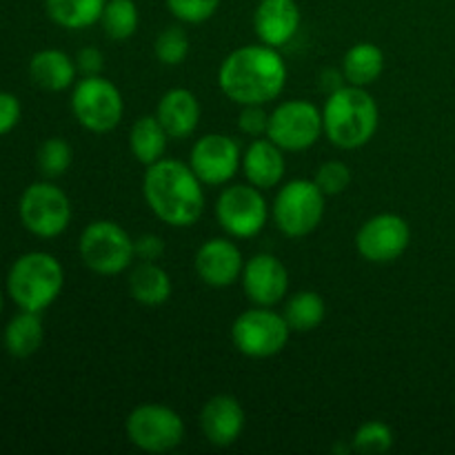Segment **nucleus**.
<instances>
[{
  "mask_svg": "<svg viewBox=\"0 0 455 455\" xmlns=\"http://www.w3.org/2000/svg\"><path fill=\"white\" fill-rule=\"evenodd\" d=\"M220 92L235 105H267L283 93L287 84V65L278 49L269 44L238 47L220 62Z\"/></svg>",
  "mask_w": 455,
  "mask_h": 455,
  "instance_id": "f257e3e1",
  "label": "nucleus"
},
{
  "mask_svg": "<svg viewBox=\"0 0 455 455\" xmlns=\"http://www.w3.org/2000/svg\"><path fill=\"white\" fill-rule=\"evenodd\" d=\"M203 180L194 173L189 163L163 158L149 164L142 178V196L151 213L169 227L196 225L204 213Z\"/></svg>",
  "mask_w": 455,
  "mask_h": 455,
  "instance_id": "f03ea898",
  "label": "nucleus"
},
{
  "mask_svg": "<svg viewBox=\"0 0 455 455\" xmlns=\"http://www.w3.org/2000/svg\"><path fill=\"white\" fill-rule=\"evenodd\" d=\"M380 109L367 87L342 84L329 93L323 107L324 136L338 149H360L376 136Z\"/></svg>",
  "mask_w": 455,
  "mask_h": 455,
  "instance_id": "7ed1b4c3",
  "label": "nucleus"
},
{
  "mask_svg": "<svg viewBox=\"0 0 455 455\" xmlns=\"http://www.w3.org/2000/svg\"><path fill=\"white\" fill-rule=\"evenodd\" d=\"M65 287L60 260L47 251L22 253L7 274V296L22 311L43 314L58 300Z\"/></svg>",
  "mask_w": 455,
  "mask_h": 455,
  "instance_id": "20e7f679",
  "label": "nucleus"
},
{
  "mask_svg": "<svg viewBox=\"0 0 455 455\" xmlns=\"http://www.w3.org/2000/svg\"><path fill=\"white\" fill-rule=\"evenodd\" d=\"M83 265L98 275H118L136 260L133 238L114 220H93L83 229L78 240Z\"/></svg>",
  "mask_w": 455,
  "mask_h": 455,
  "instance_id": "39448f33",
  "label": "nucleus"
},
{
  "mask_svg": "<svg viewBox=\"0 0 455 455\" xmlns=\"http://www.w3.org/2000/svg\"><path fill=\"white\" fill-rule=\"evenodd\" d=\"M69 102L80 127L92 133L114 132L124 114L123 93L105 76H83L71 87Z\"/></svg>",
  "mask_w": 455,
  "mask_h": 455,
  "instance_id": "423d86ee",
  "label": "nucleus"
},
{
  "mask_svg": "<svg viewBox=\"0 0 455 455\" xmlns=\"http://www.w3.org/2000/svg\"><path fill=\"white\" fill-rule=\"evenodd\" d=\"M324 207L327 196L320 191V187L314 180L300 178L283 185V189L275 194L271 216L287 238H305L318 229L324 218Z\"/></svg>",
  "mask_w": 455,
  "mask_h": 455,
  "instance_id": "0eeeda50",
  "label": "nucleus"
},
{
  "mask_svg": "<svg viewBox=\"0 0 455 455\" xmlns=\"http://www.w3.org/2000/svg\"><path fill=\"white\" fill-rule=\"evenodd\" d=\"M18 216L36 238H58L71 222V200L52 180L31 182L18 200Z\"/></svg>",
  "mask_w": 455,
  "mask_h": 455,
  "instance_id": "6e6552de",
  "label": "nucleus"
},
{
  "mask_svg": "<svg viewBox=\"0 0 455 455\" xmlns=\"http://www.w3.org/2000/svg\"><path fill=\"white\" fill-rule=\"evenodd\" d=\"M291 329L283 314L271 307H253L243 311L231 324V342L243 355L253 360L274 358L287 347Z\"/></svg>",
  "mask_w": 455,
  "mask_h": 455,
  "instance_id": "1a4fd4ad",
  "label": "nucleus"
},
{
  "mask_svg": "<svg viewBox=\"0 0 455 455\" xmlns=\"http://www.w3.org/2000/svg\"><path fill=\"white\" fill-rule=\"evenodd\" d=\"M129 443L145 453H169L185 440V420L167 404L147 403L133 409L124 422Z\"/></svg>",
  "mask_w": 455,
  "mask_h": 455,
  "instance_id": "9d476101",
  "label": "nucleus"
},
{
  "mask_svg": "<svg viewBox=\"0 0 455 455\" xmlns=\"http://www.w3.org/2000/svg\"><path fill=\"white\" fill-rule=\"evenodd\" d=\"M216 218L229 238H256L267 225L269 204L262 189L253 185H231L216 200Z\"/></svg>",
  "mask_w": 455,
  "mask_h": 455,
  "instance_id": "9b49d317",
  "label": "nucleus"
},
{
  "mask_svg": "<svg viewBox=\"0 0 455 455\" xmlns=\"http://www.w3.org/2000/svg\"><path fill=\"white\" fill-rule=\"evenodd\" d=\"M324 136L323 109L311 100L280 102L269 114L267 138L283 151H307Z\"/></svg>",
  "mask_w": 455,
  "mask_h": 455,
  "instance_id": "f8f14e48",
  "label": "nucleus"
},
{
  "mask_svg": "<svg viewBox=\"0 0 455 455\" xmlns=\"http://www.w3.org/2000/svg\"><path fill=\"white\" fill-rule=\"evenodd\" d=\"M411 244V227L398 213H378L363 222L355 234V249L373 265L395 262Z\"/></svg>",
  "mask_w": 455,
  "mask_h": 455,
  "instance_id": "ddd939ff",
  "label": "nucleus"
},
{
  "mask_svg": "<svg viewBox=\"0 0 455 455\" xmlns=\"http://www.w3.org/2000/svg\"><path fill=\"white\" fill-rule=\"evenodd\" d=\"M243 151L231 136L225 133H207L194 142L189 154V167L203 185L222 187L240 172Z\"/></svg>",
  "mask_w": 455,
  "mask_h": 455,
  "instance_id": "4468645a",
  "label": "nucleus"
},
{
  "mask_svg": "<svg viewBox=\"0 0 455 455\" xmlns=\"http://www.w3.org/2000/svg\"><path fill=\"white\" fill-rule=\"evenodd\" d=\"M194 269L207 287L225 289L238 283L244 269V258L238 244L229 238L204 240L194 258Z\"/></svg>",
  "mask_w": 455,
  "mask_h": 455,
  "instance_id": "2eb2a0df",
  "label": "nucleus"
},
{
  "mask_svg": "<svg viewBox=\"0 0 455 455\" xmlns=\"http://www.w3.org/2000/svg\"><path fill=\"white\" fill-rule=\"evenodd\" d=\"M240 283L253 305L275 307L289 291V271L271 253H258L244 262Z\"/></svg>",
  "mask_w": 455,
  "mask_h": 455,
  "instance_id": "dca6fc26",
  "label": "nucleus"
},
{
  "mask_svg": "<svg viewBox=\"0 0 455 455\" xmlns=\"http://www.w3.org/2000/svg\"><path fill=\"white\" fill-rule=\"evenodd\" d=\"M247 425V413L238 398L229 394L213 395L200 411V429L203 435L216 447H231L238 443Z\"/></svg>",
  "mask_w": 455,
  "mask_h": 455,
  "instance_id": "f3484780",
  "label": "nucleus"
},
{
  "mask_svg": "<svg viewBox=\"0 0 455 455\" xmlns=\"http://www.w3.org/2000/svg\"><path fill=\"white\" fill-rule=\"evenodd\" d=\"M302 13L296 0H260L253 12V29L262 44L284 47L296 38Z\"/></svg>",
  "mask_w": 455,
  "mask_h": 455,
  "instance_id": "a211bd4d",
  "label": "nucleus"
},
{
  "mask_svg": "<svg viewBox=\"0 0 455 455\" xmlns=\"http://www.w3.org/2000/svg\"><path fill=\"white\" fill-rule=\"evenodd\" d=\"M240 169H243L249 185L267 191L283 182L284 172H287V160H284V151L271 138L262 136L253 138L251 145L243 151Z\"/></svg>",
  "mask_w": 455,
  "mask_h": 455,
  "instance_id": "6ab92c4d",
  "label": "nucleus"
},
{
  "mask_svg": "<svg viewBox=\"0 0 455 455\" xmlns=\"http://www.w3.org/2000/svg\"><path fill=\"white\" fill-rule=\"evenodd\" d=\"M200 114L203 111H200L198 98L185 87L169 89L158 100V109H156L164 132L169 133V138H178V140H185L198 129Z\"/></svg>",
  "mask_w": 455,
  "mask_h": 455,
  "instance_id": "aec40b11",
  "label": "nucleus"
},
{
  "mask_svg": "<svg viewBox=\"0 0 455 455\" xmlns=\"http://www.w3.org/2000/svg\"><path fill=\"white\" fill-rule=\"evenodd\" d=\"M76 60L60 49H40L29 60V78L44 92H67L76 84Z\"/></svg>",
  "mask_w": 455,
  "mask_h": 455,
  "instance_id": "412c9836",
  "label": "nucleus"
},
{
  "mask_svg": "<svg viewBox=\"0 0 455 455\" xmlns=\"http://www.w3.org/2000/svg\"><path fill=\"white\" fill-rule=\"evenodd\" d=\"M172 275L158 262H140L129 275V293L145 307H160L172 298Z\"/></svg>",
  "mask_w": 455,
  "mask_h": 455,
  "instance_id": "4be33fe9",
  "label": "nucleus"
},
{
  "mask_svg": "<svg viewBox=\"0 0 455 455\" xmlns=\"http://www.w3.org/2000/svg\"><path fill=\"white\" fill-rule=\"evenodd\" d=\"M4 349L13 358H31L44 342V327L40 314L22 311L13 315L4 327Z\"/></svg>",
  "mask_w": 455,
  "mask_h": 455,
  "instance_id": "5701e85b",
  "label": "nucleus"
},
{
  "mask_svg": "<svg viewBox=\"0 0 455 455\" xmlns=\"http://www.w3.org/2000/svg\"><path fill=\"white\" fill-rule=\"evenodd\" d=\"M167 140L169 133L160 124L158 116H140L129 129V149L133 158L145 167L164 158Z\"/></svg>",
  "mask_w": 455,
  "mask_h": 455,
  "instance_id": "b1692460",
  "label": "nucleus"
},
{
  "mask_svg": "<svg viewBox=\"0 0 455 455\" xmlns=\"http://www.w3.org/2000/svg\"><path fill=\"white\" fill-rule=\"evenodd\" d=\"M385 71V52L376 43H355L342 58V74L349 84L369 87Z\"/></svg>",
  "mask_w": 455,
  "mask_h": 455,
  "instance_id": "393cba45",
  "label": "nucleus"
},
{
  "mask_svg": "<svg viewBox=\"0 0 455 455\" xmlns=\"http://www.w3.org/2000/svg\"><path fill=\"white\" fill-rule=\"evenodd\" d=\"M107 0H44V12L62 29H87L100 22Z\"/></svg>",
  "mask_w": 455,
  "mask_h": 455,
  "instance_id": "a878e982",
  "label": "nucleus"
},
{
  "mask_svg": "<svg viewBox=\"0 0 455 455\" xmlns=\"http://www.w3.org/2000/svg\"><path fill=\"white\" fill-rule=\"evenodd\" d=\"M283 315L291 333H309L323 324L324 315H327V305L320 293L298 291L284 302Z\"/></svg>",
  "mask_w": 455,
  "mask_h": 455,
  "instance_id": "bb28decb",
  "label": "nucleus"
},
{
  "mask_svg": "<svg viewBox=\"0 0 455 455\" xmlns=\"http://www.w3.org/2000/svg\"><path fill=\"white\" fill-rule=\"evenodd\" d=\"M138 22V7L133 0H107L105 9L100 16V27L111 40H127L136 34Z\"/></svg>",
  "mask_w": 455,
  "mask_h": 455,
  "instance_id": "cd10ccee",
  "label": "nucleus"
},
{
  "mask_svg": "<svg viewBox=\"0 0 455 455\" xmlns=\"http://www.w3.org/2000/svg\"><path fill=\"white\" fill-rule=\"evenodd\" d=\"M71 160H74V149L65 138H47L36 154V164L47 180L65 176L67 169L71 167Z\"/></svg>",
  "mask_w": 455,
  "mask_h": 455,
  "instance_id": "c85d7f7f",
  "label": "nucleus"
},
{
  "mask_svg": "<svg viewBox=\"0 0 455 455\" xmlns=\"http://www.w3.org/2000/svg\"><path fill=\"white\" fill-rule=\"evenodd\" d=\"M189 36L180 25L164 27L154 43V53L164 67H178L189 56Z\"/></svg>",
  "mask_w": 455,
  "mask_h": 455,
  "instance_id": "c756f323",
  "label": "nucleus"
},
{
  "mask_svg": "<svg viewBox=\"0 0 455 455\" xmlns=\"http://www.w3.org/2000/svg\"><path fill=\"white\" fill-rule=\"evenodd\" d=\"M394 447V429L382 420H369L358 427L351 440V449L363 455L387 453Z\"/></svg>",
  "mask_w": 455,
  "mask_h": 455,
  "instance_id": "7c9ffc66",
  "label": "nucleus"
},
{
  "mask_svg": "<svg viewBox=\"0 0 455 455\" xmlns=\"http://www.w3.org/2000/svg\"><path fill=\"white\" fill-rule=\"evenodd\" d=\"M351 180H354V176H351L349 164L342 163V160H327V163L315 169L314 176V182L324 196L345 194L349 189Z\"/></svg>",
  "mask_w": 455,
  "mask_h": 455,
  "instance_id": "2f4dec72",
  "label": "nucleus"
},
{
  "mask_svg": "<svg viewBox=\"0 0 455 455\" xmlns=\"http://www.w3.org/2000/svg\"><path fill=\"white\" fill-rule=\"evenodd\" d=\"M164 3L172 16L187 25L207 22L220 7V0H164Z\"/></svg>",
  "mask_w": 455,
  "mask_h": 455,
  "instance_id": "473e14b6",
  "label": "nucleus"
},
{
  "mask_svg": "<svg viewBox=\"0 0 455 455\" xmlns=\"http://www.w3.org/2000/svg\"><path fill=\"white\" fill-rule=\"evenodd\" d=\"M240 133L253 138H262L269 132V114L265 111V105H244L238 116Z\"/></svg>",
  "mask_w": 455,
  "mask_h": 455,
  "instance_id": "72a5a7b5",
  "label": "nucleus"
},
{
  "mask_svg": "<svg viewBox=\"0 0 455 455\" xmlns=\"http://www.w3.org/2000/svg\"><path fill=\"white\" fill-rule=\"evenodd\" d=\"M22 118V105L16 93L0 92V136H7Z\"/></svg>",
  "mask_w": 455,
  "mask_h": 455,
  "instance_id": "f704fd0d",
  "label": "nucleus"
},
{
  "mask_svg": "<svg viewBox=\"0 0 455 455\" xmlns=\"http://www.w3.org/2000/svg\"><path fill=\"white\" fill-rule=\"evenodd\" d=\"M76 67L83 76H102L105 69V53L98 47H83L76 53Z\"/></svg>",
  "mask_w": 455,
  "mask_h": 455,
  "instance_id": "c9c22d12",
  "label": "nucleus"
},
{
  "mask_svg": "<svg viewBox=\"0 0 455 455\" xmlns=\"http://www.w3.org/2000/svg\"><path fill=\"white\" fill-rule=\"evenodd\" d=\"M136 258L140 262H158L164 253V243L156 234H142L140 238L133 240Z\"/></svg>",
  "mask_w": 455,
  "mask_h": 455,
  "instance_id": "e433bc0d",
  "label": "nucleus"
},
{
  "mask_svg": "<svg viewBox=\"0 0 455 455\" xmlns=\"http://www.w3.org/2000/svg\"><path fill=\"white\" fill-rule=\"evenodd\" d=\"M3 309H4V296L3 291H0V314H3Z\"/></svg>",
  "mask_w": 455,
  "mask_h": 455,
  "instance_id": "4c0bfd02",
  "label": "nucleus"
}]
</instances>
